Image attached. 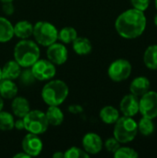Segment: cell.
Here are the masks:
<instances>
[{
  "label": "cell",
  "instance_id": "obj_1",
  "mask_svg": "<svg viewBox=\"0 0 157 158\" xmlns=\"http://www.w3.org/2000/svg\"><path fill=\"white\" fill-rule=\"evenodd\" d=\"M147 19L143 11L130 8L122 12L115 21L117 32L125 39L140 37L145 31Z\"/></svg>",
  "mask_w": 157,
  "mask_h": 158
},
{
  "label": "cell",
  "instance_id": "obj_2",
  "mask_svg": "<svg viewBox=\"0 0 157 158\" xmlns=\"http://www.w3.org/2000/svg\"><path fill=\"white\" fill-rule=\"evenodd\" d=\"M13 55L21 68H31L40 58V48L35 42L23 39L16 44Z\"/></svg>",
  "mask_w": 157,
  "mask_h": 158
},
{
  "label": "cell",
  "instance_id": "obj_3",
  "mask_svg": "<svg viewBox=\"0 0 157 158\" xmlns=\"http://www.w3.org/2000/svg\"><path fill=\"white\" fill-rule=\"evenodd\" d=\"M69 93L68 86L61 80H51L42 89V99L48 106H60Z\"/></svg>",
  "mask_w": 157,
  "mask_h": 158
},
{
  "label": "cell",
  "instance_id": "obj_4",
  "mask_svg": "<svg viewBox=\"0 0 157 158\" xmlns=\"http://www.w3.org/2000/svg\"><path fill=\"white\" fill-rule=\"evenodd\" d=\"M138 133V124L131 117H119L116 121L113 131L114 137L120 143L132 142Z\"/></svg>",
  "mask_w": 157,
  "mask_h": 158
},
{
  "label": "cell",
  "instance_id": "obj_5",
  "mask_svg": "<svg viewBox=\"0 0 157 158\" xmlns=\"http://www.w3.org/2000/svg\"><path fill=\"white\" fill-rule=\"evenodd\" d=\"M32 35L37 44L47 47L56 42L58 31L54 24L48 21H38L33 25Z\"/></svg>",
  "mask_w": 157,
  "mask_h": 158
},
{
  "label": "cell",
  "instance_id": "obj_6",
  "mask_svg": "<svg viewBox=\"0 0 157 158\" xmlns=\"http://www.w3.org/2000/svg\"><path fill=\"white\" fill-rule=\"evenodd\" d=\"M23 121L24 130L37 135L44 133L49 127L45 113L41 110H30L23 118Z\"/></svg>",
  "mask_w": 157,
  "mask_h": 158
},
{
  "label": "cell",
  "instance_id": "obj_7",
  "mask_svg": "<svg viewBox=\"0 0 157 158\" xmlns=\"http://www.w3.org/2000/svg\"><path fill=\"white\" fill-rule=\"evenodd\" d=\"M132 72L130 62L124 58H118L113 61L107 69L108 77L115 82H120L129 79Z\"/></svg>",
  "mask_w": 157,
  "mask_h": 158
},
{
  "label": "cell",
  "instance_id": "obj_8",
  "mask_svg": "<svg viewBox=\"0 0 157 158\" xmlns=\"http://www.w3.org/2000/svg\"><path fill=\"white\" fill-rule=\"evenodd\" d=\"M139 112L143 117L155 119L157 118V92L148 91L139 99Z\"/></svg>",
  "mask_w": 157,
  "mask_h": 158
},
{
  "label": "cell",
  "instance_id": "obj_9",
  "mask_svg": "<svg viewBox=\"0 0 157 158\" xmlns=\"http://www.w3.org/2000/svg\"><path fill=\"white\" fill-rule=\"evenodd\" d=\"M32 73L36 80L44 81L52 80L56 74V65L53 64L48 59H38L31 67Z\"/></svg>",
  "mask_w": 157,
  "mask_h": 158
},
{
  "label": "cell",
  "instance_id": "obj_10",
  "mask_svg": "<svg viewBox=\"0 0 157 158\" xmlns=\"http://www.w3.org/2000/svg\"><path fill=\"white\" fill-rule=\"evenodd\" d=\"M22 151L31 156H38L43 151V142L37 134L28 133L21 143Z\"/></svg>",
  "mask_w": 157,
  "mask_h": 158
},
{
  "label": "cell",
  "instance_id": "obj_11",
  "mask_svg": "<svg viewBox=\"0 0 157 158\" xmlns=\"http://www.w3.org/2000/svg\"><path fill=\"white\" fill-rule=\"evenodd\" d=\"M47 59L55 65H63L68 60V49L60 43H54L47 46Z\"/></svg>",
  "mask_w": 157,
  "mask_h": 158
},
{
  "label": "cell",
  "instance_id": "obj_12",
  "mask_svg": "<svg viewBox=\"0 0 157 158\" xmlns=\"http://www.w3.org/2000/svg\"><path fill=\"white\" fill-rule=\"evenodd\" d=\"M104 147L102 138L94 132H88L82 138V148L89 155L99 154Z\"/></svg>",
  "mask_w": 157,
  "mask_h": 158
},
{
  "label": "cell",
  "instance_id": "obj_13",
  "mask_svg": "<svg viewBox=\"0 0 157 158\" xmlns=\"http://www.w3.org/2000/svg\"><path fill=\"white\" fill-rule=\"evenodd\" d=\"M120 112L126 117H134L139 112V97L130 94L125 95L119 103Z\"/></svg>",
  "mask_w": 157,
  "mask_h": 158
},
{
  "label": "cell",
  "instance_id": "obj_14",
  "mask_svg": "<svg viewBox=\"0 0 157 158\" xmlns=\"http://www.w3.org/2000/svg\"><path fill=\"white\" fill-rule=\"evenodd\" d=\"M150 87H151V82L149 79L144 76H139L133 79V81H131L130 85V94L138 97H141L150 90Z\"/></svg>",
  "mask_w": 157,
  "mask_h": 158
},
{
  "label": "cell",
  "instance_id": "obj_15",
  "mask_svg": "<svg viewBox=\"0 0 157 158\" xmlns=\"http://www.w3.org/2000/svg\"><path fill=\"white\" fill-rule=\"evenodd\" d=\"M11 109L16 117L23 118L31 110V106L29 101L26 98L21 96H15L11 104Z\"/></svg>",
  "mask_w": 157,
  "mask_h": 158
},
{
  "label": "cell",
  "instance_id": "obj_16",
  "mask_svg": "<svg viewBox=\"0 0 157 158\" xmlns=\"http://www.w3.org/2000/svg\"><path fill=\"white\" fill-rule=\"evenodd\" d=\"M21 66L16 61V60H9L7 61L3 68L1 69L2 72V79L11 80L15 81L19 78L20 71H21Z\"/></svg>",
  "mask_w": 157,
  "mask_h": 158
},
{
  "label": "cell",
  "instance_id": "obj_17",
  "mask_svg": "<svg viewBox=\"0 0 157 158\" xmlns=\"http://www.w3.org/2000/svg\"><path fill=\"white\" fill-rule=\"evenodd\" d=\"M45 117L48 121L49 126H59L64 121V114L58 106H49L45 112Z\"/></svg>",
  "mask_w": 157,
  "mask_h": 158
},
{
  "label": "cell",
  "instance_id": "obj_18",
  "mask_svg": "<svg viewBox=\"0 0 157 158\" xmlns=\"http://www.w3.org/2000/svg\"><path fill=\"white\" fill-rule=\"evenodd\" d=\"M14 27V36L23 40L29 39L32 35L33 31V25L28 20H20L18 21Z\"/></svg>",
  "mask_w": 157,
  "mask_h": 158
},
{
  "label": "cell",
  "instance_id": "obj_19",
  "mask_svg": "<svg viewBox=\"0 0 157 158\" xmlns=\"http://www.w3.org/2000/svg\"><path fill=\"white\" fill-rule=\"evenodd\" d=\"M72 48L74 52L79 56H87L93 50V44L91 41L86 37H77L72 42Z\"/></svg>",
  "mask_w": 157,
  "mask_h": 158
},
{
  "label": "cell",
  "instance_id": "obj_20",
  "mask_svg": "<svg viewBox=\"0 0 157 158\" xmlns=\"http://www.w3.org/2000/svg\"><path fill=\"white\" fill-rule=\"evenodd\" d=\"M18 94V86L14 81L1 79L0 81V95L4 99H13Z\"/></svg>",
  "mask_w": 157,
  "mask_h": 158
},
{
  "label": "cell",
  "instance_id": "obj_21",
  "mask_svg": "<svg viewBox=\"0 0 157 158\" xmlns=\"http://www.w3.org/2000/svg\"><path fill=\"white\" fill-rule=\"evenodd\" d=\"M99 116L104 123L111 125V124H115L116 121L118 119L119 111L112 106H105L100 110Z\"/></svg>",
  "mask_w": 157,
  "mask_h": 158
},
{
  "label": "cell",
  "instance_id": "obj_22",
  "mask_svg": "<svg viewBox=\"0 0 157 158\" xmlns=\"http://www.w3.org/2000/svg\"><path fill=\"white\" fill-rule=\"evenodd\" d=\"M14 36L12 23L4 17H0V43H7Z\"/></svg>",
  "mask_w": 157,
  "mask_h": 158
},
{
  "label": "cell",
  "instance_id": "obj_23",
  "mask_svg": "<svg viewBox=\"0 0 157 158\" xmlns=\"http://www.w3.org/2000/svg\"><path fill=\"white\" fill-rule=\"evenodd\" d=\"M144 65L152 70L157 69V44L149 45L143 54Z\"/></svg>",
  "mask_w": 157,
  "mask_h": 158
},
{
  "label": "cell",
  "instance_id": "obj_24",
  "mask_svg": "<svg viewBox=\"0 0 157 158\" xmlns=\"http://www.w3.org/2000/svg\"><path fill=\"white\" fill-rule=\"evenodd\" d=\"M78 37V32L73 27H64L58 31L57 40H60L63 44H72V42Z\"/></svg>",
  "mask_w": 157,
  "mask_h": 158
},
{
  "label": "cell",
  "instance_id": "obj_25",
  "mask_svg": "<svg viewBox=\"0 0 157 158\" xmlns=\"http://www.w3.org/2000/svg\"><path fill=\"white\" fill-rule=\"evenodd\" d=\"M138 124V131L143 136H150L155 131V124L153 119L143 117Z\"/></svg>",
  "mask_w": 157,
  "mask_h": 158
},
{
  "label": "cell",
  "instance_id": "obj_26",
  "mask_svg": "<svg viewBox=\"0 0 157 158\" xmlns=\"http://www.w3.org/2000/svg\"><path fill=\"white\" fill-rule=\"evenodd\" d=\"M14 117L6 111H0V131H8L14 129Z\"/></svg>",
  "mask_w": 157,
  "mask_h": 158
},
{
  "label": "cell",
  "instance_id": "obj_27",
  "mask_svg": "<svg viewBox=\"0 0 157 158\" xmlns=\"http://www.w3.org/2000/svg\"><path fill=\"white\" fill-rule=\"evenodd\" d=\"M23 69H21L20 74H19L18 79H19L21 85H23V86H31L37 80L35 79L31 68H23Z\"/></svg>",
  "mask_w": 157,
  "mask_h": 158
},
{
  "label": "cell",
  "instance_id": "obj_28",
  "mask_svg": "<svg viewBox=\"0 0 157 158\" xmlns=\"http://www.w3.org/2000/svg\"><path fill=\"white\" fill-rule=\"evenodd\" d=\"M114 156L116 158H138L139 154L130 147H119L114 154Z\"/></svg>",
  "mask_w": 157,
  "mask_h": 158
},
{
  "label": "cell",
  "instance_id": "obj_29",
  "mask_svg": "<svg viewBox=\"0 0 157 158\" xmlns=\"http://www.w3.org/2000/svg\"><path fill=\"white\" fill-rule=\"evenodd\" d=\"M90 156L83 148H80L77 146H72L64 152V158H88Z\"/></svg>",
  "mask_w": 157,
  "mask_h": 158
},
{
  "label": "cell",
  "instance_id": "obj_30",
  "mask_svg": "<svg viewBox=\"0 0 157 158\" xmlns=\"http://www.w3.org/2000/svg\"><path fill=\"white\" fill-rule=\"evenodd\" d=\"M104 146L105 148V150L108 152V153H111V154H114L119 147H120V143L115 138H109L107 139L105 143H104Z\"/></svg>",
  "mask_w": 157,
  "mask_h": 158
},
{
  "label": "cell",
  "instance_id": "obj_31",
  "mask_svg": "<svg viewBox=\"0 0 157 158\" xmlns=\"http://www.w3.org/2000/svg\"><path fill=\"white\" fill-rule=\"evenodd\" d=\"M130 3L133 8H136L141 11H145L150 6V0H130Z\"/></svg>",
  "mask_w": 157,
  "mask_h": 158
},
{
  "label": "cell",
  "instance_id": "obj_32",
  "mask_svg": "<svg viewBox=\"0 0 157 158\" xmlns=\"http://www.w3.org/2000/svg\"><path fill=\"white\" fill-rule=\"evenodd\" d=\"M2 9H3V12H4L6 16L12 15V14L14 13V10H15L13 2H5V3H3Z\"/></svg>",
  "mask_w": 157,
  "mask_h": 158
},
{
  "label": "cell",
  "instance_id": "obj_33",
  "mask_svg": "<svg viewBox=\"0 0 157 158\" xmlns=\"http://www.w3.org/2000/svg\"><path fill=\"white\" fill-rule=\"evenodd\" d=\"M68 111H69L71 114L79 115V114H81V113H82V112H83V107H82L81 105H77V104H75V105H71V106H69V107H68Z\"/></svg>",
  "mask_w": 157,
  "mask_h": 158
},
{
  "label": "cell",
  "instance_id": "obj_34",
  "mask_svg": "<svg viewBox=\"0 0 157 158\" xmlns=\"http://www.w3.org/2000/svg\"><path fill=\"white\" fill-rule=\"evenodd\" d=\"M14 129H16L18 131L24 130V121H23V118H19L17 120H15V122H14Z\"/></svg>",
  "mask_w": 157,
  "mask_h": 158
},
{
  "label": "cell",
  "instance_id": "obj_35",
  "mask_svg": "<svg viewBox=\"0 0 157 158\" xmlns=\"http://www.w3.org/2000/svg\"><path fill=\"white\" fill-rule=\"evenodd\" d=\"M14 158H29L31 157L28 154H26L25 152H20V153H18V154H16V155H14Z\"/></svg>",
  "mask_w": 157,
  "mask_h": 158
},
{
  "label": "cell",
  "instance_id": "obj_36",
  "mask_svg": "<svg viewBox=\"0 0 157 158\" xmlns=\"http://www.w3.org/2000/svg\"><path fill=\"white\" fill-rule=\"evenodd\" d=\"M53 157L54 158H64V153L60 152V151H57L56 153L53 154Z\"/></svg>",
  "mask_w": 157,
  "mask_h": 158
},
{
  "label": "cell",
  "instance_id": "obj_37",
  "mask_svg": "<svg viewBox=\"0 0 157 158\" xmlns=\"http://www.w3.org/2000/svg\"><path fill=\"white\" fill-rule=\"evenodd\" d=\"M3 107H4V98L0 95V111L3 110Z\"/></svg>",
  "mask_w": 157,
  "mask_h": 158
},
{
  "label": "cell",
  "instance_id": "obj_38",
  "mask_svg": "<svg viewBox=\"0 0 157 158\" xmlns=\"http://www.w3.org/2000/svg\"><path fill=\"white\" fill-rule=\"evenodd\" d=\"M154 22H155V25L157 27V14L155 16V19H154Z\"/></svg>",
  "mask_w": 157,
  "mask_h": 158
},
{
  "label": "cell",
  "instance_id": "obj_39",
  "mask_svg": "<svg viewBox=\"0 0 157 158\" xmlns=\"http://www.w3.org/2000/svg\"><path fill=\"white\" fill-rule=\"evenodd\" d=\"M2 3H5V2H13L14 0H0Z\"/></svg>",
  "mask_w": 157,
  "mask_h": 158
},
{
  "label": "cell",
  "instance_id": "obj_40",
  "mask_svg": "<svg viewBox=\"0 0 157 158\" xmlns=\"http://www.w3.org/2000/svg\"><path fill=\"white\" fill-rule=\"evenodd\" d=\"M155 8L157 10V0H155Z\"/></svg>",
  "mask_w": 157,
  "mask_h": 158
},
{
  "label": "cell",
  "instance_id": "obj_41",
  "mask_svg": "<svg viewBox=\"0 0 157 158\" xmlns=\"http://www.w3.org/2000/svg\"><path fill=\"white\" fill-rule=\"evenodd\" d=\"M2 79V72H1V68H0V81Z\"/></svg>",
  "mask_w": 157,
  "mask_h": 158
}]
</instances>
